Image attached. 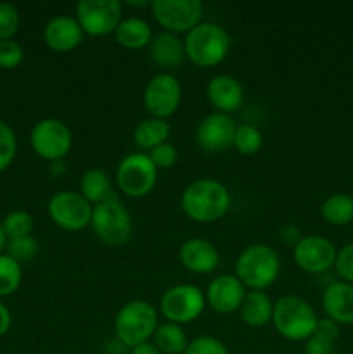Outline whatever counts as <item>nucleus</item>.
I'll return each instance as SVG.
<instances>
[{
	"label": "nucleus",
	"mask_w": 353,
	"mask_h": 354,
	"mask_svg": "<svg viewBox=\"0 0 353 354\" xmlns=\"http://www.w3.org/2000/svg\"><path fill=\"white\" fill-rule=\"evenodd\" d=\"M311 337H317V339H320V341L336 344V341L339 339V325L327 317L318 318L317 325H315L314 335H311Z\"/></svg>",
	"instance_id": "obj_38"
},
{
	"label": "nucleus",
	"mask_w": 353,
	"mask_h": 354,
	"mask_svg": "<svg viewBox=\"0 0 353 354\" xmlns=\"http://www.w3.org/2000/svg\"><path fill=\"white\" fill-rule=\"evenodd\" d=\"M183 354H230L227 346L213 335H201L192 339Z\"/></svg>",
	"instance_id": "obj_34"
},
{
	"label": "nucleus",
	"mask_w": 353,
	"mask_h": 354,
	"mask_svg": "<svg viewBox=\"0 0 353 354\" xmlns=\"http://www.w3.org/2000/svg\"><path fill=\"white\" fill-rule=\"evenodd\" d=\"M80 194L92 206L102 203L104 199H107L113 194L109 175L99 168L87 169L82 175V180H80Z\"/></svg>",
	"instance_id": "obj_25"
},
{
	"label": "nucleus",
	"mask_w": 353,
	"mask_h": 354,
	"mask_svg": "<svg viewBox=\"0 0 353 354\" xmlns=\"http://www.w3.org/2000/svg\"><path fill=\"white\" fill-rule=\"evenodd\" d=\"M156 328H158V313L147 301H130L121 306L114 317L116 341L128 349L149 342Z\"/></svg>",
	"instance_id": "obj_4"
},
{
	"label": "nucleus",
	"mask_w": 353,
	"mask_h": 354,
	"mask_svg": "<svg viewBox=\"0 0 353 354\" xmlns=\"http://www.w3.org/2000/svg\"><path fill=\"white\" fill-rule=\"evenodd\" d=\"M325 317L338 325H353V283L334 282L322 294Z\"/></svg>",
	"instance_id": "obj_19"
},
{
	"label": "nucleus",
	"mask_w": 353,
	"mask_h": 354,
	"mask_svg": "<svg viewBox=\"0 0 353 354\" xmlns=\"http://www.w3.org/2000/svg\"><path fill=\"white\" fill-rule=\"evenodd\" d=\"M280 241L284 242V244L287 245H296L298 242L301 241V232L300 228L296 227V225H284L282 228H280Z\"/></svg>",
	"instance_id": "obj_40"
},
{
	"label": "nucleus",
	"mask_w": 353,
	"mask_h": 354,
	"mask_svg": "<svg viewBox=\"0 0 353 354\" xmlns=\"http://www.w3.org/2000/svg\"><path fill=\"white\" fill-rule=\"evenodd\" d=\"M317 320L311 304L298 296H284L273 304V327L291 342L308 341L314 335Z\"/></svg>",
	"instance_id": "obj_5"
},
{
	"label": "nucleus",
	"mask_w": 353,
	"mask_h": 354,
	"mask_svg": "<svg viewBox=\"0 0 353 354\" xmlns=\"http://www.w3.org/2000/svg\"><path fill=\"white\" fill-rule=\"evenodd\" d=\"M48 216L66 232H80L92 221L93 206L80 192L61 190L48 201Z\"/></svg>",
	"instance_id": "obj_10"
},
{
	"label": "nucleus",
	"mask_w": 353,
	"mask_h": 354,
	"mask_svg": "<svg viewBox=\"0 0 353 354\" xmlns=\"http://www.w3.org/2000/svg\"><path fill=\"white\" fill-rule=\"evenodd\" d=\"M152 339L161 354H183L189 346V339H187L183 328L172 322L158 325Z\"/></svg>",
	"instance_id": "obj_27"
},
{
	"label": "nucleus",
	"mask_w": 353,
	"mask_h": 354,
	"mask_svg": "<svg viewBox=\"0 0 353 354\" xmlns=\"http://www.w3.org/2000/svg\"><path fill=\"white\" fill-rule=\"evenodd\" d=\"M156 21L168 33H189L201 23L203 3L199 0H154L151 3Z\"/></svg>",
	"instance_id": "obj_13"
},
{
	"label": "nucleus",
	"mask_w": 353,
	"mask_h": 354,
	"mask_svg": "<svg viewBox=\"0 0 353 354\" xmlns=\"http://www.w3.org/2000/svg\"><path fill=\"white\" fill-rule=\"evenodd\" d=\"M180 263L192 273H211L220 263V254L211 242L189 239L180 248Z\"/></svg>",
	"instance_id": "obj_20"
},
{
	"label": "nucleus",
	"mask_w": 353,
	"mask_h": 354,
	"mask_svg": "<svg viewBox=\"0 0 353 354\" xmlns=\"http://www.w3.org/2000/svg\"><path fill=\"white\" fill-rule=\"evenodd\" d=\"M24 54L23 48L17 41L14 40H2L0 41V68L12 69L17 68L23 61Z\"/></svg>",
	"instance_id": "obj_36"
},
{
	"label": "nucleus",
	"mask_w": 353,
	"mask_h": 354,
	"mask_svg": "<svg viewBox=\"0 0 353 354\" xmlns=\"http://www.w3.org/2000/svg\"><path fill=\"white\" fill-rule=\"evenodd\" d=\"M6 245H7V237L6 234H3L2 223H0V254H2V251L6 249Z\"/></svg>",
	"instance_id": "obj_44"
},
{
	"label": "nucleus",
	"mask_w": 353,
	"mask_h": 354,
	"mask_svg": "<svg viewBox=\"0 0 353 354\" xmlns=\"http://www.w3.org/2000/svg\"><path fill=\"white\" fill-rule=\"evenodd\" d=\"M280 272V258L270 245L253 244L246 248L235 261V277L251 290L272 286Z\"/></svg>",
	"instance_id": "obj_3"
},
{
	"label": "nucleus",
	"mask_w": 353,
	"mask_h": 354,
	"mask_svg": "<svg viewBox=\"0 0 353 354\" xmlns=\"http://www.w3.org/2000/svg\"><path fill=\"white\" fill-rule=\"evenodd\" d=\"M170 131H172V128L166 120L147 118V120L141 121L134 130V142L142 151H152L158 145L166 144Z\"/></svg>",
	"instance_id": "obj_24"
},
{
	"label": "nucleus",
	"mask_w": 353,
	"mask_h": 354,
	"mask_svg": "<svg viewBox=\"0 0 353 354\" xmlns=\"http://www.w3.org/2000/svg\"><path fill=\"white\" fill-rule=\"evenodd\" d=\"M185 59L199 68H215L227 57L230 50V37L217 23H203L185 33L183 38Z\"/></svg>",
	"instance_id": "obj_2"
},
{
	"label": "nucleus",
	"mask_w": 353,
	"mask_h": 354,
	"mask_svg": "<svg viewBox=\"0 0 353 354\" xmlns=\"http://www.w3.org/2000/svg\"><path fill=\"white\" fill-rule=\"evenodd\" d=\"M17 140L12 128L7 123L0 121V171L9 168L16 158Z\"/></svg>",
	"instance_id": "obj_32"
},
{
	"label": "nucleus",
	"mask_w": 353,
	"mask_h": 354,
	"mask_svg": "<svg viewBox=\"0 0 353 354\" xmlns=\"http://www.w3.org/2000/svg\"><path fill=\"white\" fill-rule=\"evenodd\" d=\"M263 145V137L262 131L258 130L253 124H239L237 130H235L234 137V147L237 149L241 154L244 156H253L262 149Z\"/></svg>",
	"instance_id": "obj_30"
},
{
	"label": "nucleus",
	"mask_w": 353,
	"mask_h": 354,
	"mask_svg": "<svg viewBox=\"0 0 353 354\" xmlns=\"http://www.w3.org/2000/svg\"><path fill=\"white\" fill-rule=\"evenodd\" d=\"M182 209L196 223L218 221L230 207V194L224 183L213 178H199L182 192Z\"/></svg>",
	"instance_id": "obj_1"
},
{
	"label": "nucleus",
	"mask_w": 353,
	"mask_h": 354,
	"mask_svg": "<svg viewBox=\"0 0 353 354\" xmlns=\"http://www.w3.org/2000/svg\"><path fill=\"white\" fill-rule=\"evenodd\" d=\"M93 234L107 245H123L132 235V218L116 194L96 204L90 221Z\"/></svg>",
	"instance_id": "obj_6"
},
{
	"label": "nucleus",
	"mask_w": 353,
	"mask_h": 354,
	"mask_svg": "<svg viewBox=\"0 0 353 354\" xmlns=\"http://www.w3.org/2000/svg\"><path fill=\"white\" fill-rule=\"evenodd\" d=\"M128 354H161L158 348L154 346V342H144V344H138L135 348L128 349Z\"/></svg>",
	"instance_id": "obj_42"
},
{
	"label": "nucleus",
	"mask_w": 353,
	"mask_h": 354,
	"mask_svg": "<svg viewBox=\"0 0 353 354\" xmlns=\"http://www.w3.org/2000/svg\"><path fill=\"white\" fill-rule=\"evenodd\" d=\"M246 296V287L235 275H218L208 286L206 304L217 313L228 315L241 308Z\"/></svg>",
	"instance_id": "obj_16"
},
{
	"label": "nucleus",
	"mask_w": 353,
	"mask_h": 354,
	"mask_svg": "<svg viewBox=\"0 0 353 354\" xmlns=\"http://www.w3.org/2000/svg\"><path fill=\"white\" fill-rule=\"evenodd\" d=\"M334 244L329 239L320 235H307L301 237V241L294 245L293 258L298 268L307 273H324L331 270L336 263Z\"/></svg>",
	"instance_id": "obj_14"
},
{
	"label": "nucleus",
	"mask_w": 353,
	"mask_h": 354,
	"mask_svg": "<svg viewBox=\"0 0 353 354\" xmlns=\"http://www.w3.org/2000/svg\"><path fill=\"white\" fill-rule=\"evenodd\" d=\"M10 322H12V318H10V311L7 310L6 304L0 303V337L9 332Z\"/></svg>",
	"instance_id": "obj_41"
},
{
	"label": "nucleus",
	"mask_w": 353,
	"mask_h": 354,
	"mask_svg": "<svg viewBox=\"0 0 353 354\" xmlns=\"http://www.w3.org/2000/svg\"><path fill=\"white\" fill-rule=\"evenodd\" d=\"M206 306V296L203 290L192 283H179L163 294L159 310L163 317L176 325L189 324L201 317Z\"/></svg>",
	"instance_id": "obj_8"
},
{
	"label": "nucleus",
	"mask_w": 353,
	"mask_h": 354,
	"mask_svg": "<svg viewBox=\"0 0 353 354\" xmlns=\"http://www.w3.org/2000/svg\"><path fill=\"white\" fill-rule=\"evenodd\" d=\"M114 38L121 47L128 48V50H141L151 44L152 30L147 21H144L142 17H125L118 24Z\"/></svg>",
	"instance_id": "obj_22"
},
{
	"label": "nucleus",
	"mask_w": 353,
	"mask_h": 354,
	"mask_svg": "<svg viewBox=\"0 0 353 354\" xmlns=\"http://www.w3.org/2000/svg\"><path fill=\"white\" fill-rule=\"evenodd\" d=\"M83 30L76 17L55 16L45 24L44 40L51 50L71 52L83 41Z\"/></svg>",
	"instance_id": "obj_17"
},
{
	"label": "nucleus",
	"mask_w": 353,
	"mask_h": 354,
	"mask_svg": "<svg viewBox=\"0 0 353 354\" xmlns=\"http://www.w3.org/2000/svg\"><path fill=\"white\" fill-rule=\"evenodd\" d=\"M121 3L118 0H82L76 6V21L83 33L90 37H106L114 33L121 23Z\"/></svg>",
	"instance_id": "obj_11"
},
{
	"label": "nucleus",
	"mask_w": 353,
	"mask_h": 354,
	"mask_svg": "<svg viewBox=\"0 0 353 354\" xmlns=\"http://www.w3.org/2000/svg\"><path fill=\"white\" fill-rule=\"evenodd\" d=\"M239 311H241V318L246 325L258 328L265 327L269 322H272L273 304L263 290H249L246 292Z\"/></svg>",
	"instance_id": "obj_23"
},
{
	"label": "nucleus",
	"mask_w": 353,
	"mask_h": 354,
	"mask_svg": "<svg viewBox=\"0 0 353 354\" xmlns=\"http://www.w3.org/2000/svg\"><path fill=\"white\" fill-rule=\"evenodd\" d=\"M7 254L16 259L17 263L31 261L38 254V244L31 235L19 239H10L7 241Z\"/></svg>",
	"instance_id": "obj_31"
},
{
	"label": "nucleus",
	"mask_w": 353,
	"mask_h": 354,
	"mask_svg": "<svg viewBox=\"0 0 353 354\" xmlns=\"http://www.w3.org/2000/svg\"><path fill=\"white\" fill-rule=\"evenodd\" d=\"M21 263L10 258L9 254H0V297L10 296L21 286Z\"/></svg>",
	"instance_id": "obj_28"
},
{
	"label": "nucleus",
	"mask_w": 353,
	"mask_h": 354,
	"mask_svg": "<svg viewBox=\"0 0 353 354\" xmlns=\"http://www.w3.org/2000/svg\"><path fill=\"white\" fill-rule=\"evenodd\" d=\"M19 10L12 3L0 2V41L12 40L19 28Z\"/></svg>",
	"instance_id": "obj_33"
},
{
	"label": "nucleus",
	"mask_w": 353,
	"mask_h": 354,
	"mask_svg": "<svg viewBox=\"0 0 353 354\" xmlns=\"http://www.w3.org/2000/svg\"><path fill=\"white\" fill-rule=\"evenodd\" d=\"M237 124L230 114L211 113L199 121L196 128V142L204 152L217 154L234 145Z\"/></svg>",
	"instance_id": "obj_15"
},
{
	"label": "nucleus",
	"mask_w": 353,
	"mask_h": 354,
	"mask_svg": "<svg viewBox=\"0 0 353 354\" xmlns=\"http://www.w3.org/2000/svg\"><path fill=\"white\" fill-rule=\"evenodd\" d=\"M334 268L338 277H341V282L353 283V242L339 249L336 254Z\"/></svg>",
	"instance_id": "obj_35"
},
{
	"label": "nucleus",
	"mask_w": 353,
	"mask_h": 354,
	"mask_svg": "<svg viewBox=\"0 0 353 354\" xmlns=\"http://www.w3.org/2000/svg\"><path fill=\"white\" fill-rule=\"evenodd\" d=\"M158 180V168L144 152H134L120 161L116 168V183L128 197L141 199L152 192Z\"/></svg>",
	"instance_id": "obj_7"
},
{
	"label": "nucleus",
	"mask_w": 353,
	"mask_h": 354,
	"mask_svg": "<svg viewBox=\"0 0 353 354\" xmlns=\"http://www.w3.org/2000/svg\"><path fill=\"white\" fill-rule=\"evenodd\" d=\"M149 57L158 68L163 69H176L185 61V48H183V40H180L176 35L159 33L152 37L149 44Z\"/></svg>",
	"instance_id": "obj_21"
},
{
	"label": "nucleus",
	"mask_w": 353,
	"mask_h": 354,
	"mask_svg": "<svg viewBox=\"0 0 353 354\" xmlns=\"http://www.w3.org/2000/svg\"><path fill=\"white\" fill-rule=\"evenodd\" d=\"M51 173L54 176H61L66 173V166H64V159H59V161H52L51 162Z\"/></svg>",
	"instance_id": "obj_43"
},
{
	"label": "nucleus",
	"mask_w": 353,
	"mask_h": 354,
	"mask_svg": "<svg viewBox=\"0 0 353 354\" xmlns=\"http://www.w3.org/2000/svg\"><path fill=\"white\" fill-rule=\"evenodd\" d=\"M33 151L45 161H59L68 156L73 144V135L68 124L55 118H45L38 121L30 135Z\"/></svg>",
	"instance_id": "obj_12"
},
{
	"label": "nucleus",
	"mask_w": 353,
	"mask_h": 354,
	"mask_svg": "<svg viewBox=\"0 0 353 354\" xmlns=\"http://www.w3.org/2000/svg\"><path fill=\"white\" fill-rule=\"evenodd\" d=\"M149 158H151L152 165L158 169H170L179 159V152L173 147L172 144H161L158 147H154L152 151H149Z\"/></svg>",
	"instance_id": "obj_37"
},
{
	"label": "nucleus",
	"mask_w": 353,
	"mask_h": 354,
	"mask_svg": "<svg viewBox=\"0 0 353 354\" xmlns=\"http://www.w3.org/2000/svg\"><path fill=\"white\" fill-rule=\"evenodd\" d=\"M33 216L30 213H26V211H12L2 221V228L7 241H10V239L28 237L31 234V230H33Z\"/></svg>",
	"instance_id": "obj_29"
},
{
	"label": "nucleus",
	"mask_w": 353,
	"mask_h": 354,
	"mask_svg": "<svg viewBox=\"0 0 353 354\" xmlns=\"http://www.w3.org/2000/svg\"><path fill=\"white\" fill-rule=\"evenodd\" d=\"M206 95L217 113L230 114L241 107L244 99V90L239 80L230 75H217L210 80L206 86Z\"/></svg>",
	"instance_id": "obj_18"
},
{
	"label": "nucleus",
	"mask_w": 353,
	"mask_h": 354,
	"mask_svg": "<svg viewBox=\"0 0 353 354\" xmlns=\"http://www.w3.org/2000/svg\"><path fill=\"white\" fill-rule=\"evenodd\" d=\"M305 354H336V344L310 337L305 344Z\"/></svg>",
	"instance_id": "obj_39"
},
{
	"label": "nucleus",
	"mask_w": 353,
	"mask_h": 354,
	"mask_svg": "<svg viewBox=\"0 0 353 354\" xmlns=\"http://www.w3.org/2000/svg\"><path fill=\"white\" fill-rule=\"evenodd\" d=\"M320 214L334 227L350 225L353 221V197L350 194H332L322 203Z\"/></svg>",
	"instance_id": "obj_26"
},
{
	"label": "nucleus",
	"mask_w": 353,
	"mask_h": 354,
	"mask_svg": "<svg viewBox=\"0 0 353 354\" xmlns=\"http://www.w3.org/2000/svg\"><path fill=\"white\" fill-rule=\"evenodd\" d=\"M182 100V86L172 73H159L152 76L144 88L142 102L151 118L166 120L176 113Z\"/></svg>",
	"instance_id": "obj_9"
}]
</instances>
